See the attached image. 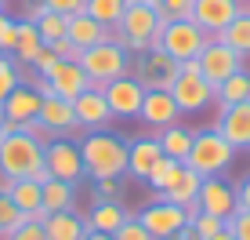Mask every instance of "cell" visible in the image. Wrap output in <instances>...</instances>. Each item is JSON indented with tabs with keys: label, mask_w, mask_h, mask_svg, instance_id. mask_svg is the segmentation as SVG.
Segmentation results:
<instances>
[{
	"label": "cell",
	"mask_w": 250,
	"mask_h": 240,
	"mask_svg": "<svg viewBox=\"0 0 250 240\" xmlns=\"http://www.w3.org/2000/svg\"><path fill=\"white\" fill-rule=\"evenodd\" d=\"M19 178H37L47 182L44 168V142L33 139L29 131H7L0 139V182H19Z\"/></svg>",
	"instance_id": "obj_1"
},
{
	"label": "cell",
	"mask_w": 250,
	"mask_h": 240,
	"mask_svg": "<svg viewBox=\"0 0 250 240\" xmlns=\"http://www.w3.org/2000/svg\"><path fill=\"white\" fill-rule=\"evenodd\" d=\"M83 175L91 178H124L127 175V139L116 131H87L80 139Z\"/></svg>",
	"instance_id": "obj_2"
},
{
	"label": "cell",
	"mask_w": 250,
	"mask_h": 240,
	"mask_svg": "<svg viewBox=\"0 0 250 240\" xmlns=\"http://www.w3.org/2000/svg\"><path fill=\"white\" fill-rule=\"evenodd\" d=\"M232 160H236V149H232V145L225 142V135L210 124V127L192 131V145H188V157L182 160V164L192 168L200 178H210V175L229 171Z\"/></svg>",
	"instance_id": "obj_3"
},
{
	"label": "cell",
	"mask_w": 250,
	"mask_h": 240,
	"mask_svg": "<svg viewBox=\"0 0 250 240\" xmlns=\"http://www.w3.org/2000/svg\"><path fill=\"white\" fill-rule=\"evenodd\" d=\"M163 19L152 4H127V11L120 15V22L113 25V37L124 44L131 55H142L160 40Z\"/></svg>",
	"instance_id": "obj_4"
},
{
	"label": "cell",
	"mask_w": 250,
	"mask_h": 240,
	"mask_svg": "<svg viewBox=\"0 0 250 240\" xmlns=\"http://www.w3.org/2000/svg\"><path fill=\"white\" fill-rule=\"evenodd\" d=\"M80 66H83V73H87L91 88H105L109 80H120V76L131 73L134 55L120 44L116 37H109V40H102V44H94V48L83 51Z\"/></svg>",
	"instance_id": "obj_5"
},
{
	"label": "cell",
	"mask_w": 250,
	"mask_h": 240,
	"mask_svg": "<svg viewBox=\"0 0 250 240\" xmlns=\"http://www.w3.org/2000/svg\"><path fill=\"white\" fill-rule=\"evenodd\" d=\"M138 62L131 66V73L138 76V84H142L145 91H170L178 80V73H182V62L178 58H170L163 48H149L142 51V55H134Z\"/></svg>",
	"instance_id": "obj_6"
},
{
	"label": "cell",
	"mask_w": 250,
	"mask_h": 240,
	"mask_svg": "<svg viewBox=\"0 0 250 240\" xmlns=\"http://www.w3.org/2000/svg\"><path fill=\"white\" fill-rule=\"evenodd\" d=\"M207 40H210V37H207V33H203L192 19H178V22H167V25H163L160 40H156L152 48H163L170 58H178V62H196Z\"/></svg>",
	"instance_id": "obj_7"
},
{
	"label": "cell",
	"mask_w": 250,
	"mask_h": 240,
	"mask_svg": "<svg viewBox=\"0 0 250 240\" xmlns=\"http://www.w3.org/2000/svg\"><path fill=\"white\" fill-rule=\"evenodd\" d=\"M196 66H200V73H203V80L210 84V88H218V84H225L232 73H239L247 66V58L239 55V51H232L225 40H207L203 51H200V58H196Z\"/></svg>",
	"instance_id": "obj_8"
},
{
	"label": "cell",
	"mask_w": 250,
	"mask_h": 240,
	"mask_svg": "<svg viewBox=\"0 0 250 240\" xmlns=\"http://www.w3.org/2000/svg\"><path fill=\"white\" fill-rule=\"evenodd\" d=\"M44 168L51 178H62V182L80 186L83 178V157H80V142L73 139H51L44 145Z\"/></svg>",
	"instance_id": "obj_9"
},
{
	"label": "cell",
	"mask_w": 250,
	"mask_h": 240,
	"mask_svg": "<svg viewBox=\"0 0 250 240\" xmlns=\"http://www.w3.org/2000/svg\"><path fill=\"white\" fill-rule=\"evenodd\" d=\"M170 95H174L182 113H200V109H207L214 102V88L203 80V73H200L196 62H182V73H178Z\"/></svg>",
	"instance_id": "obj_10"
},
{
	"label": "cell",
	"mask_w": 250,
	"mask_h": 240,
	"mask_svg": "<svg viewBox=\"0 0 250 240\" xmlns=\"http://www.w3.org/2000/svg\"><path fill=\"white\" fill-rule=\"evenodd\" d=\"M37 91L40 95H58V98H80L83 91L91 88V80H87V73H83V66L80 62H58L55 70H51V76H37Z\"/></svg>",
	"instance_id": "obj_11"
},
{
	"label": "cell",
	"mask_w": 250,
	"mask_h": 240,
	"mask_svg": "<svg viewBox=\"0 0 250 240\" xmlns=\"http://www.w3.org/2000/svg\"><path fill=\"white\" fill-rule=\"evenodd\" d=\"M138 222L152 233V240H167V237H174L182 226H188V211L182 208V204H170V200H160L156 196L149 208L138 211Z\"/></svg>",
	"instance_id": "obj_12"
},
{
	"label": "cell",
	"mask_w": 250,
	"mask_h": 240,
	"mask_svg": "<svg viewBox=\"0 0 250 240\" xmlns=\"http://www.w3.org/2000/svg\"><path fill=\"white\" fill-rule=\"evenodd\" d=\"M40 98L44 95L37 91V84H19V88L4 98V106H0L4 131H22L25 124H33L37 113H40Z\"/></svg>",
	"instance_id": "obj_13"
},
{
	"label": "cell",
	"mask_w": 250,
	"mask_h": 240,
	"mask_svg": "<svg viewBox=\"0 0 250 240\" xmlns=\"http://www.w3.org/2000/svg\"><path fill=\"white\" fill-rule=\"evenodd\" d=\"M243 7H247V0H196L188 19H192V22L207 33V37L214 40V37H221V33H225V25L236 19Z\"/></svg>",
	"instance_id": "obj_14"
},
{
	"label": "cell",
	"mask_w": 250,
	"mask_h": 240,
	"mask_svg": "<svg viewBox=\"0 0 250 240\" xmlns=\"http://www.w3.org/2000/svg\"><path fill=\"white\" fill-rule=\"evenodd\" d=\"M102 95H105L109 102V113H113L116 120H131L142 113V98H145V88L138 84L134 73L120 76V80H109L105 88H102Z\"/></svg>",
	"instance_id": "obj_15"
},
{
	"label": "cell",
	"mask_w": 250,
	"mask_h": 240,
	"mask_svg": "<svg viewBox=\"0 0 250 240\" xmlns=\"http://www.w3.org/2000/svg\"><path fill=\"white\" fill-rule=\"evenodd\" d=\"M196 208L207 211V215H218V218H232L239 211V204H236V186L225 182L221 175H210V178H203L200 182V193H196Z\"/></svg>",
	"instance_id": "obj_16"
},
{
	"label": "cell",
	"mask_w": 250,
	"mask_h": 240,
	"mask_svg": "<svg viewBox=\"0 0 250 240\" xmlns=\"http://www.w3.org/2000/svg\"><path fill=\"white\" fill-rule=\"evenodd\" d=\"M225 142L232 149H250V98L247 102H236V106H218V120H214Z\"/></svg>",
	"instance_id": "obj_17"
},
{
	"label": "cell",
	"mask_w": 250,
	"mask_h": 240,
	"mask_svg": "<svg viewBox=\"0 0 250 240\" xmlns=\"http://www.w3.org/2000/svg\"><path fill=\"white\" fill-rule=\"evenodd\" d=\"M73 113H76V127L80 131H105L116 120L109 113V102L102 95V88H87L80 98H73Z\"/></svg>",
	"instance_id": "obj_18"
},
{
	"label": "cell",
	"mask_w": 250,
	"mask_h": 240,
	"mask_svg": "<svg viewBox=\"0 0 250 240\" xmlns=\"http://www.w3.org/2000/svg\"><path fill=\"white\" fill-rule=\"evenodd\" d=\"M37 124H40V127H47L51 139H65V135L80 131V127H76L73 102H69V98H58V95H44V98H40Z\"/></svg>",
	"instance_id": "obj_19"
},
{
	"label": "cell",
	"mask_w": 250,
	"mask_h": 240,
	"mask_svg": "<svg viewBox=\"0 0 250 240\" xmlns=\"http://www.w3.org/2000/svg\"><path fill=\"white\" fill-rule=\"evenodd\" d=\"M142 124H149L152 131H160V127H167V124H178L182 120V109H178V102L170 91H145V98H142Z\"/></svg>",
	"instance_id": "obj_20"
},
{
	"label": "cell",
	"mask_w": 250,
	"mask_h": 240,
	"mask_svg": "<svg viewBox=\"0 0 250 240\" xmlns=\"http://www.w3.org/2000/svg\"><path fill=\"white\" fill-rule=\"evenodd\" d=\"M160 157H163V149H160L156 135H145V139L127 142V175L138 178V182H145L149 171H152V164H156Z\"/></svg>",
	"instance_id": "obj_21"
},
{
	"label": "cell",
	"mask_w": 250,
	"mask_h": 240,
	"mask_svg": "<svg viewBox=\"0 0 250 240\" xmlns=\"http://www.w3.org/2000/svg\"><path fill=\"white\" fill-rule=\"evenodd\" d=\"M65 37L73 40L80 51H87V48H94V44H102V40H109V37H113V29H109V25H102V22H94L87 11H76V15H69Z\"/></svg>",
	"instance_id": "obj_22"
},
{
	"label": "cell",
	"mask_w": 250,
	"mask_h": 240,
	"mask_svg": "<svg viewBox=\"0 0 250 240\" xmlns=\"http://www.w3.org/2000/svg\"><path fill=\"white\" fill-rule=\"evenodd\" d=\"M0 186L7 190V196L25 218H44V193H40L37 178H19V182H0Z\"/></svg>",
	"instance_id": "obj_23"
},
{
	"label": "cell",
	"mask_w": 250,
	"mask_h": 240,
	"mask_svg": "<svg viewBox=\"0 0 250 240\" xmlns=\"http://www.w3.org/2000/svg\"><path fill=\"white\" fill-rule=\"evenodd\" d=\"M127 218H131V211L124 208V200H94L91 211L83 215L87 229H98V233H116Z\"/></svg>",
	"instance_id": "obj_24"
},
{
	"label": "cell",
	"mask_w": 250,
	"mask_h": 240,
	"mask_svg": "<svg viewBox=\"0 0 250 240\" xmlns=\"http://www.w3.org/2000/svg\"><path fill=\"white\" fill-rule=\"evenodd\" d=\"M44 240H87V222L76 211L44 215Z\"/></svg>",
	"instance_id": "obj_25"
},
{
	"label": "cell",
	"mask_w": 250,
	"mask_h": 240,
	"mask_svg": "<svg viewBox=\"0 0 250 240\" xmlns=\"http://www.w3.org/2000/svg\"><path fill=\"white\" fill-rule=\"evenodd\" d=\"M40 193H44V215H55V211H73V208H76V186H73V182L47 178V182H40Z\"/></svg>",
	"instance_id": "obj_26"
},
{
	"label": "cell",
	"mask_w": 250,
	"mask_h": 240,
	"mask_svg": "<svg viewBox=\"0 0 250 240\" xmlns=\"http://www.w3.org/2000/svg\"><path fill=\"white\" fill-rule=\"evenodd\" d=\"M200 182H203V178L196 175L192 168H182V175H178L163 193H156V196H160V200H170V204H182V208H192L196 193H200Z\"/></svg>",
	"instance_id": "obj_27"
},
{
	"label": "cell",
	"mask_w": 250,
	"mask_h": 240,
	"mask_svg": "<svg viewBox=\"0 0 250 240\" xmlns=\"http://www.w3.org/2000/svg\"><path fill=\"white\" fill-rule=\"evenodd\" d=\"M156 142L163 149V157H174V160H185L188 157V145H192V131L182 124H167L156 131Z\"/></svg>",
	"instance_id": "obj_28"
},
{
	"label": "cell",
	"mask_w": 250,
	"mask_h": 240,
	"mask_svg": "<svg viewBox=\"0 0 250 240\" xmlns=\"http://www.w3.org/2000/svg\"><path fill=\"white\" fill-rule=\"evenodd\" d=\"M40 48H44V40H40V33H37V22H29V19H19V44H15V62L19 66H33V58L40 55Z\"/></svg>",
	"instance_id": "obj_29"
},
{
	"label": "cell",
	"mask_w": 250,
	"mask_h": 240,
	"mask_svg": "<svg viewBox=\"0 0 250 240\" xmlns=\"http://www.w3.org/2000/svg\"><path fill=\"white\" fill-rule=\"evenodd\" d=\"M218 40H225L232 51H239L243 58H250V4H247L243 11H239L236 19L225 25V33H221Z\"/></svg>",
	"instance_id": "obj_30"
},
{
	"label": "cell",
	"mask_w": 250,
	"mask_h": 240,
	"mask_svg": "<svg viewBox=\"0 0 250 240\" xmlns=\"http://www.w3.org/2000/svg\"><path fill=\"white\" fill-rule=\"evenodd\" d=\"M247 98H250V73H247V66L239 73H232L225 84L214 88V102H218V106H236V102H247Z\"/></svg>",
	"instance_id": "obj_31"
},
{
	"label": "cell",
	"mask_w": 250,
	"mask_h": 240,
	"mask_svg": "<svg viewBox=\"0 0 250 240\" xmlns=\"http://www.w3.org/2000/svg\"><path fill=\"white\" fill-rule=\"evenodd\" d=\"M33 22H37L40 40H44V44H55V40H62V37H65L69 15H58V11H51V7H44V11H40Z\"/></svg>",
	"instance_id": "obj_32"
},
{
	"label": "cell",
	"mask_w": 250,
	"mask_h": 240,
	"mask_svg": "<svg viewBox=\"0 0 250 240\" xmlns=\"http://www.w3.org/2000/svg\"><path fill=\"white\" fill-rule=\"evenodd\" d=\"M182 168H185L182 160H174V157H160L156 164H152V171H149V178H145V182L152 186V193H163L178 175H182Z\"/></svg>",
	"instance_id": "obj_33"
},
{
	"label": "cell",
	"mask_w": 250,
	"mask_h": 240,
	"mask_svg": "<svg viewBox=\"0 0 250 240\" xmlns=\"http://www.w3.org/2000/svg\"><path fill=\"white\" fill-rule=\"evenodd\" d=\"M83 11H87L94 22H102V25H109V29H113V25L120 22V15L127 11V0H87V4H83Z\"/></svg>",
	"instance_id": "obj_34"
},
{
	"label": "cell",
	"mask_w": 250,
	"mask_h": 240,
	"mask_svg": "<svg viewBox=\"0 0 250 240\" xmlns=\"http://www.w3.org/2000/svg\"><path fill=\"white\" fill-rule=\"evenodd\" d=\"M22 222H25V215H22L19 208H15V200L7 196L4 186H0V240H4L7 233H15V229H19Z\"/></svg>",
	"instance_id": "obj_35"
},
{
	"label": "cell",
	"mask_w": 250,
	"mask_h": 240,
	"mask_svg": "<svg viewBox=\"0 0 250 240\" xmlns=\"http://www.w3.org/2000/svg\"><path fill=\"white\" fill-rule=\"evenodd\" d=\"M19 84H22V76H19V62H15V55H0V106H4V98L11 95Z\"/></svg>",
	"instance_id": "obj_36"
},
{
	"label": "cell",
	"mask_w": 250,
	"mask_h": 240,
	"mask_svg": "<svg viewBox=\"0 0 250 240\" xmlns=\"http://www.w3.org/2000/svg\"><path fill=\"white\" fill-rule=\"evenodd\" d=\"M188 226L200 233V240H210V237H218L221 229H225V218L207 215V211H192V215H188Z\"/></svg>",
	"instance_id": "obj_37"
},
{
	"label": "cell",
	"mask_w": 250,
	"mask_h": 240,
	"mask_svg": "<svg viewBox=\"0 0 250 240\" xmlns=\"http://www.w3.org/2000/svg\"><path fill=\"white\" fill-rule=\"evenodd\" d=\"M192 4L196 0H156V11H160V19H163V25L167 22H178V19H188L192 15Z\"/></svg>",
	"instance_id": "obj_38"
},
{
	"label": "cell",
	"mask_w": 250,
	"mask_h": 240,
	"mask_svg": "<svg viewBox=\"0 0 250 240\" xmlns=\"http://www.w3.org/2000/svg\"><path fill=\"white\" fill-rule=\"evenodd\" d=\"M15 44H19V19H11L7 11H0V51L11 55Z\"/></svg>",
	"instance_id": "obj_39"
},
{
	"label": "cell",
	"mask_w": 250,
	"mask_h": 240,
	"mask_svg": "<svg viewBox=\"0 0 250 240\" xmlns=\"http://www.w3.org/2000/svg\"><path fill=\"white\" fill-rule=\"evenodd\" d=\"M124 178H94V200H120Z\"/></svg>",
	"instance_id": "obj_40"
},
{
	"label": "cell",
	"mask_w": 250,
	"mask_h": 240,
	"mask_svg": "<svg viewBox=\"0 0 250 240\" xmlns=\"http://www.w3.org/2000/svg\"><path fill=\"white\" fill-rule=\"evenodd\" d=\"M4 240H44V218H25L15 233H7Z\"/></svg>",
	"instance_id": "obj_41"
},
{
	"label": "cell",
	"mask_w": 250,
	"mask_h": 240,
	"mask_svg": "<svg viewBox=\"0 0 250 240\" xmlns=\"http://www.w3.org/2000/svg\"><path fill=\"white\" fill-rule=\"evenodd\" d=\"M113 237H116V240H152V233L142 226V222H138V215H131V218H127L124 226H120L116 233H113Z\"/></svg>",
	"instance_id": "obj_42"
},
{
	"label": "cell",
	"mask_w": 250,
	"mask_h": 240,
	"mask_svg": "<svg viewBox=\"0 0 250 240\" xmlns=\"http://www.w3.org/2000/svg\"><path fill=\"white\" fill-rule=\"evenodd\" d=\"M58 62H62V58H58L55 51H51V48L44 44V48H40V55L33 58V73H37V76H51V70H55Z\"/></svg>",
	"instance_id": "obj_43"
},
{
	"label": "cell",
	"mask_w": 250,
	"mask_h": 240,
	"mask_svg": "<svg viewBox=\"0 0 250 240\" xmlns=\"http://www.w3.org/2000/svg\"><path fill=\"white\" fill-rule=\"evenodd\" d=\"M225 226H229V233L236 240H250V211H236Z\"/></svg>",
	"instance_id": "obj_44"
},
{
	"label": "cell",
	"mask_w": 250,
	"mask_h": 240,
	"mask_svg": "<svg viewBox=\"0 0 250 240\" xmlns=\"http://www.w3.org/2000/svg\"><path fill=\"white\" fill-rule=\"evenodd\" d=\"M47 48L55 51V55L62 58V62H80V55H83V51L76 48V44H73V40H69V37H62V40H55V44H47Z\"/></svg>",
	"instance_id": "obj_45"
},
{
	"label": "cell",
	"mask_w": 250,
	"mask_h": 240,
	"mask_svg": "<svg viewBox=\"0 0 250 240\" xmlns=\"http://www.w3.org/2000/svg\"><path fill=\"white\" fill-rule=\"evenodd\" d=\"M44 4L51 7V11H58V15H76V11H83L87 0H44Z\"/></svg>",
	"instance_id": "obj_46"
},
{
	"label": "cell",
	"mask_w": 250,
	"mask_h": 240,
	"mask_svg": "<svg viewBox=\"0 0 250 240\" xmlns=\"http://www.w3.org/2000/svg\"><path fill=\"white\" fill-rule=\"evenodd\" d=\"M236 204H239V211H250V175H243L236 182Z\"/></svg>",
	"instance_id": "obj_47"
},
{
	"label": "cell",
	"mask_w": 250,
	"mask_h": 240,
	"mask_svg": "<svg viewBox=\"0 0 250 240\" xmlns=\"http://www.w3.org/2000/svg\"><path fill=\"white\" fill-rule=\"evenodd\" d=\"M167 240H200V233H196L192 226H182V229H178L174 237H167Z\"/></svg>",
	"instance_id": "obj_48"
},
{
	"label": "cell",
	"mask_w": 250,
	"mask_h": 240,
	"mask_svg": "<svg viewBox=\"0 0 250 240\" xmlns=\"http://www.w3.org/2000/svg\"><path fill=\"white\" fill-rule=\"evenodd\" d=\"M87 240H116L113 233H98V229H87Z\"/></svg>",
	"instance_id": "obj_49"
},
{
	"label": "cell",
	"mask_w": 250,
	"mask_h": 240,
	"mask_svg": "<svg viewBox=\"0 0 250 240\" xmlns=\"http://www.w3.org/2000/svg\"><path fill=\"white\" fill-rule=\"evenodd\" d=\"M210 240H236V237H232V233H229V226H225V229H221L218 237H210Z\"/></svg>",
	"instance_id": "obj_50"
},
{
	"label": "cell",
	"mask_w": 250,
	"mask_h": 240,
	"mask_svg": "<svg viewBox=\"0 0 250 240\" xmlns=\"http://www.w3.org/2000/svg\"><path fill=\"white\" fill-rule=\"evenodd\" d=\"M127 4H156V0H127Z\"/></svg>",
	"instance_id": "obj_51"
},
{
	"label": "cell",
	"mask_w": 250,
	"mask_h": 240,
	"mask_svg": "<svg viewBox=\"0 0 250 240\" xmlns=\"http://www.w3.org/2000/svg\"><path fill=\"white\" fill-rule=\"evenodd\" d=\"M4 135H7V131H4V117H0V139H4Z\"/></svg>",
	"instance_id": "obj_52"
},
{
	"label": "cell",
	"mask_w": 250,
	"mask_h": 240,
	"mask_svg": "<svg viewBox=\"0 0 250 240\" xmlns=\"http://www.w3.org/2000/svg\"><path fill=\"white\" fill-rule=\"evenodd\" d=\"M4 7H7V0H0V11H4Z\"/></svg>",
	"instance_id": "obj_53"
},
{
	"label": "cell",
	"mask_w": 250,
	"mask_h": 240,
	"mask_svg": "<svg viewBox=\"0 0 250 240\" xmlns=\"http://www.w3.org/2000/svg\"><path fill=\"white\" fill-rule=\"evenodd\" d=\"M0 55H4V51H0Z\"/></svg>",
	"instance_id": "obj_54"
},
{
	"label": "cell",
	"mask_w": 250,
	"mask_h": 240,
	"mask_svg": "<svg viewBox=\"0 0 250 240\" xmlns=\"http://www.w3.org/2000/svg\"><path fill=\"white\" fill-rule=\"evenodd\" d=\"M247 4H250V0H247Z\"/></svg>",
	"instance_id": "obj_55"
}]
</instances>
